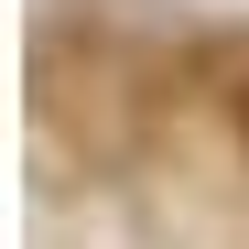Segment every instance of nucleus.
Instances as JSON below:
<instances>
[{"instance_id": "nucleus-1", "label": "nucleus", "mask_w": 249, "mask_h": 249, "mask_svg": "<svg viewBox=\"0 0 249 249\" xmlns=\"http://www.w3.org/2000/svg\"><path fill=\"white\" fill-rule=\"evenodd\" d=\"M238 141H249V87H238Z\"/></svg>"}]
</instances>
